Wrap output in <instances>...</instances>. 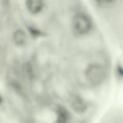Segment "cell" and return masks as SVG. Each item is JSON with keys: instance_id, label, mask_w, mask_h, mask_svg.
Returning a JSON list of instances; mask_svg holds the SVG:
<instances>
[{"instance_id": "5", "label": "cell", "mask_w": 123, "mask_h": 123, "mask_svg": "<svg viewBox=\"0 0 123 123\" xmlns=\"http://www.w3.org/2000/svg\"><path fill=\"white\" fill-rule=\"evenodd\" d=\"M71 106L76 112L79 113L85 112L87 108L86 103L79 97L74 98L71 103Z\"/></svg>"}, {"instance_id": "3", "label": "cell", "mask_w": 123, "mask_h": 123, "mask_svg": "<svg viewBox=\"0 0 123 123\" xmlns=\"http://www.w3.org/2000/svg\"><path fill=\"white\" fill-rule=\"evenodd\" d=\"M56 120L54 123H68L69 115L68 111L62 106H58L56 110Z\"/></svg>"}, {"instance_id": "4", "label": "cell", "mask_w": 123, "mask_h": 123, "mask_svg": "<svg viewBox=\"0 0 123 123\" xmlns=\"http://www.w3.org/2000/svg\"><path fill=\"white\" fill-rule=\"evenodd\" d=\"M14 42L18 45H21L25 43L27 35L25 30L21 28H18L14 31L13 35Z\"/></svg>"}, {"instance_id": "8", "label": "cell", "mask_w": 123, "mask_h": 123, "mask_svg": "<svg viewBox=\"0 0 123 123\" xmlns=\"http://www.w3.org/2000/svg\"><path fill=\"white\" fill-rule=\"evenodd\" d=\"M1 99L0 98V103H1Z\"/></svg>"}, {"instance_id": "6", "label": "cell", "mask_w": 123, "mask_h": 123, "mask_svg": "<svg viewBox=\"0 0 123 123\" xmlns=\"http://www.w3.org/2000/svg\"><path fill=\"white\" fill-rule=\"evenodd\" d=\"M116 73L119 79H122L123 77V69L121 65H118L116 69Z\"/></svg>"}, {"instance_id": "7", "label": "cell", "mask_w": 123, "mask_h": 123, "mask_svg": "<svg viewBox=\"0 0 123 123\" xmlns=\"http://www.w3.org/2000/svg\"><path fill=\"white\" fill-rule=\"evenodd\" d=\"M97 3H110L113 2L115 0H95Z\"/></svg>"}, {"instance_id": "2", "label": "cell", "mask_w": 123, "mask_h": 123, "mask_svg": "<svg viewBox=\"0 0 123 123\" xmlns=\"http://www.w3.org/2000/svg\"><path fill=\"white\" fill-rule=\"evenodd\" d=\"M104 67L97 64H93L88 66L85 71V78L89 83L97 85L102 83L106 76Z\"/></svg>"}, {"instance_id": "1", "label": "cell", "mask_w": 123, "mask_h": 123, "mask_svg": "<svg viewBox=\"0 0 123 123\" xmlns=\"http://www.w3.org/2000/svg\"><path fill=\"white\" fill-rule=\"evenodd\" d=\"M92 26V21L91 18L84 13L77 14L72 20V31L76 36H82L86 34L90 31Z\"/></svg>"}]
</instances>
